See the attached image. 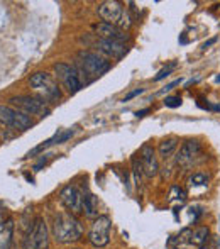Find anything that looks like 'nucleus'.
Wrapping results in <instances>:
<instances>
[{"mask_svg":"<svg viewBox=\"0 0 220 249\" xmlns=\"http://www.w3.org/2000/svg\"><path fill=\"white\" fill-rule=\"evenodd\" d=\"M82 224L78 222L73 213L59 212L58 215H54L53 220V237L58 243L68 244V243H76L82 237Z\"/></svg>","mask_w":220,"mask_h":249,"instance_id":"1","label":"nucleus"},{"mask_svg":"<svg viewBox=\"0 0 220 249\" xmlns=\"http://www.w3.org/2000/svg\"><path fill=\"white\" fill-rule=\"evenodd\" d=\"M76 71L80 73L83 82V76L85 75H92V78L95 76L103 75L105 71L110 70V63L105 58H102L100 54L92 51H80L76 56V65H75ZM85 83V82H83Z\"/></svg>","mask_w":220,"mask_h":249,"instance_id":"2","label":"nucleus"},{"mask_svg":"<svg viewBox=\"0 0 220 249\" xmlns=\"http://www.w3.org/2000/svg\"><path fill=\"white\" fill-rule=\"evenodd\" d=\"M50 246V232L43 217H37L31 226L29 232L24 236L22 248L24 249H48Z\"/></svg>","mask_w":220,"mask_h":249,"instance_id":"3","label":"nucleus"},{"mask_svg":"<svg viewBox=\"0 0 220 249\" xmlns=\"http://www.w3.org/2000/svg\"><path fill=\"white\" fill-rule=\"evenodd\" d=\"M0 124L17 129V131H27L34 125V121L17 108H12L9 105H0Z\"/></svg>","mask_w":220,"mask_h":249,"instance_id":"4","label":"nucleus"},{"mask_svg":"<svg viewBox=\"0 0 220 249\" xmlns=\"http://www.w3.org/2000/svg\"><path fill=\"white\" fill-rule=\"evenodd\" d=\"M9 102L12 105H16L17 110L24 112L27 115H41V117L50 115V108L46 107V102L41 99V97L19 95V97H12Z\"/></svg>","mask_w":220,"mask_h":249,"instance_id":"5","label":"nucleus"},{"mask_svg":"<svg viewBox=\"0 0 220 249\" xmlns=\"http://www.w3.org/2000/svg\"><path fill=\"white\" fill-rule=\"evenodd\" d=\"M110 229H112V220L109 215H99L93 220L92 227L88 232V241L95 248H103L109 244L110 241Z\"/></svg>","mask_w":220,"mask_h":249,"instance_id":"6","label":"nucleus"},{"mask_svg":"<svg viewBox=\"0 0 220 249\" xmlns=\"http://www.w3.org/2000/svg\"><path fill=\"white\" fill-rule=\"evenodd\" d=\"M56 76L63 82V85L68 89L69 93H76L83 89V82H82V76L80 73L76 71L75 66H69L66 63H56L53 66Z\"/></svg>","mask_w":220,"mask_h":249,"instance_id":"7","label":"nucleus"},{"mask_svg":"<svg viewBox=\"0 0 220 249\" xmlns=\"http://www.w3.org/2000/svg\"><path fill=\"white\" fill-rule=\"evenodd\" d=\"M59 200L71 213L83 212V197L78 188L73 187V185H66L63 188L61 194H59Z\"/></svg>","mask_w":220,"mask_h":249,"instance_id":"8","label":"nucleus"},{"mask_svg":"<svg viewBox=\"0 0 220 249\" xmlns=\"http://www.w3.org/2000/svg\"><path fill=\"white\" fill-rule=\"evenodd\" d=\"M97 12L103 19V22L117 24L120 20L122 14H124V7L117 0H105V2H102L97 7Z\"/></svg>","mask_w":220,"mask_h":249,"instance_id":"9","label":"nucleus"},{"mask_svg":"<svg viewBox=\"0 0 220 249\" xmlns=\"http://www.w3.org/2000/svg\"><path fill=\"white\" fill-rule=\"evenodd\" d=\"M97 36H100V39H110V41H118V43H124L129 39V34L125 31H122L118 26L109 22H99L95 26Z\"/></svg>","mask_w":220,"mask_h":249,"instance_id":"10","label":"nucleus"},{"mask_svg":"<svg viewBox=\"0 0 220 249\" xmlns=\"http://www.w3.org/2000/svg\"><path fill=\"white\" fill-rule=\"evenodd\" d=\"M141 170L144 171V175L148 178H152L158 175V160H156L152 146L149 144H144L141 149Z\"/></svg>","mask_w":220,"mask_h":249,"instance_id":"11","label":"nucleus"},{"mask_svg":"<svg viewBox=\"0 0 220 249\" xmlns=\"http://www.w3.org/2000/svg\"><path fill=\"white\" fill-rule=\"evenodd\" d=\"M197 156H200V144L197 141H186L181 146L180 153L176 154V163L180 166H190L193 164V161L197 160Z\"/></svg>","mask_w":220,"mask_h":249,"instance_id":"12","label":"nucleus"},{"mask_svg":"<svg viewBox=\"0 0 220 249\" xmlns=\"http://www.w3.org/2000/svg\"><path fill=\"white\" fill-rule=\"evenodd\" d=\"M95 46L99 48L103 54L110 56V58H115V59H120L122 56L127 53V46L124 43H118V41H110V39H100L95 43Z\"/></svg>","mask_w":220,"mask_h":249,"instance_id":"13","label":"nucleus"},{"mask_svg":"<svg viewBox=\"0 0 220 249\" xmlns=\"http://www.w3.org/2000/svg\"><path fill=\"white\" fill-rule=\"evenodd\" d=\"M29 83H31V87H33V89L43 92V90L50 89L51 85H54V80H53V76H51L50 73L37 71V73H34V75H31Z\"/></svg>","mask_w":220,"mask_h":249,"instance_id":"14","label":"nucleus"},{"mask_svg":"<svg viewBox=\"0 0 220 249\" xmlns=\"http://www.w3.org/2000/svg\"><path fill=\"white\" fill-rule=\"evenodd\" d=\"M12 234H14V220L7 219L5 222L0 226V249H10Z\"/></svg>","mask_w":220,"mask_h":249,"instance_id":"15","label":"nucleus"},{"mask_svg":"<svg viewBox=\"0 0 220 249\" xmlns=\"http://www.w3.org/2000/svg\"><path fill=\"white\" fill-rule=\"evenodd\" d=\"M83 212L90 219L99 217V200L93 194H86V197H83Z\"/></svg>","mask_w":220,"mask_h":249,"instance_id":"16","label":"nucleus"},{"mask_svg":"<svg viewBox=\"0 0 220 249\" xmlns=\"http://www.w3.org/2000/svg\"><path fill=\"white\" fill-rule=\"evenodd\" d=\"M208 236H210L208 227H205V226L197 227V229L191 231L190 244H193V246H203V244L208 241Z\"/></svg>","mask_w":220,"mask_h":249,"instance_id":"17","label":"nucleus"},{"mask_svg":"<svg viewBox=\"0 0 220 249\" xmlns=\"http://www.w3.org/2000/svg\"><path fill=\"white\" fill-rule=\"evenodd\" d=\"M176 148H178V139L176 138L163 139V141L159 142V146H158L159 156H163L166 160V158H169L171 154L174 153V149H176Z\"/></svg>","mask_w":220,"mask_h":249,"instance_id":"18","label":"nucleus"},{"mask_svg":"<svg viewBox=\"0 0 220 249\" xmlns=\"http://www.w3.org/2000/svg\"><path fill=\"white\" fill-rule=\"evenodd\" d=\"M169 198L171 200H180V202H185L186 200V192L183 190V188L180 187H173L171 188V194H169Z\"/></svg>","mask_w":220,"mask_h":249,"instance_id":"19","label":"nucleus"},{"mask_svg":"<svg viewBox=\"0 0 220 249\" xmlns=\"http://www.w3.org/2000/svg\"><path fill=\"white\" fill-rule=\"evenodd\" d=\"M207 181H208V178L205 177V175H202V173H197V175H193V177L190 178L191 187H202V185H207Z\"/></svg>","mask_w":220,"mask_h":249,"instance_id":"20","label":"nucleus"},{"mask_svg":"<svg viewBox=\"0 0 220 249\" xmlns=\"http://www.w3.org/2000/svg\"><path fill=\"white\" fill-rule=\"evenodd\" d=\"M131 16H129V12L127 10H124V14H122V17H120V20L117 22V26L120 27L122 31H125V29H129L131 27Z\"/></svg>","mask_w":220,"mask_h":249,"instance_id":"21","label":"nucleus"},{"mask_svg":"<svg viewBox=\"0 0 220 249\" xmlns=\"http://www.w3.org/2000/svg\"><path fill=\"white\" fill-rule=\"evenodd\" d=\"M174 66H176V63H169V65L166 66V68H163L161 71L158 73V75L154 76V82H159V80H163V78H166L168 75H169L171 71L174 70Z\"/></svg>","mask_w":220,"mask_h":249,"instance_id":"22","label":"nucleus"},{"mask_svg":"<svg viewBox=\"0 0 220 249\" xmlns=\"http://www.w3.org/2000/svg\"><path fill=\"white\" fill-rule=\"evenodd\" d=\"M165 105H166V107H169V108H176V107H180V105H181V97H180V95H171V97H166Z\"/></svg>","mask_w":220,"mask_h":249,"instance_id":"23","label":"nucleus"},{"mask_svg":"<svg viewBox=\"0 0 220 249\" xmlns=\"http://www.w3.org/2000/svg\"><path fill=\"white\" fill-rule=\"evenodd\" d=\"M190 237H191V229H183L178 236V243L183 244V243H190Z\"/></svg>","mask_w":220,"mask_h":249,"instance_id":"24","label":"nucleus"},{"mask_svg":"<svg viewBox=\"0 0 220 249\" xmlns=\"http://www.w3.org/2000/svg\"><path fill=\"white\" fill-rule=\"evenodd\" d=\"M142 92H144V90H142V89H135L134 92H131V93H129V95H125L124 99H122V102H129V100H131V99H134V97L141 95Z\"/></svg>","mask_w":220,"mask_h":249,"instance_id":"25","label":"nucleus"},{"mask_svg":"<svg viewBox=\"0 0 220 249\" xmlns=\"http://www.w3.org/2000/svg\"><path fill=\"white\" fill-rule=\"evenodd\" d=\"M180 83H181V80H174L173 83H169V85H166V87H165V90H163L161 93H165V92H169V90H173L174 87H176V85H180Z\"/></svg>","mask_w":220,"mask_h":249,"instance_id":"26","label":"nucleus"},{"mask_svg":"<svg viewBox=\"0 0 220 249\" xmlns=\"http://www.w3.org/2000/svg\"><path fill=\"white\" fill-rule=\"evenodd\" d=\"M5 212H7V210H5V205H3V203L0 202V226L3 224V217H5Z\"/></svg>","mask_w":220,"mask_h":249,"instance_id":"27","label":"nucleus"},{"mask_svg":"<svg viewBox=\"0 0 220 249\" xmlns=\"http://www.w3.org/2000/svg\"><path fill=\"white\" fill-rule=\"evenodd\" d=\"M149 112H151L149 108H142V110H137V112H135V117H144V115H146V114H149Z\"/></svg>","mask_w":220,"mask_h":249,"instance_id":"28","label":"nucleus"},{"mask_svg":"<svg viewBox=\"0 0 220 249\" xmlns=\"http://www.w3.org/2000/svg\"><path fill=\"white\" fill-rule=\"evenodd\" d=\"M215 41H217V39L214 37V39H210V41H207V43H203V46H202V48H203V50H207V48H208V46H212V44H214Z\"/></svg>","mask_w":220,"mask_h":249,"instance_id":"29","label":"nucleus"},{"mask_svg":"<svg viewBox=\"0 0 220 249\" xmlns=\"http://www.w3.org/2000/svg\"><path fill=\"white\" fill-rule=\"evenodd\" d=\"M215 83H220V75L215 76Z\"/></svg>","mask_w":220,"mask_h":249,"instance_id":"30","label":"nucleus"},{"mask_svg":"<svg viewBox=\"0 0 220 249\" xmlns=\"http://www.w3.org/2000/svg\"><path fill=\"white\" fill-rule=\"evenodd\" d=\"M178 249H180V248H178Z\"/></svg>","mask_w":220,"mask_h":249,"instance_id":"31","label":"nucleus"}]
</instances>
